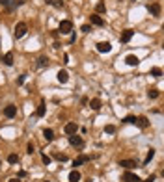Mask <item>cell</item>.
Listing matches in <instances>:
<instances>
[{
	"label": "cell",
	"instance_id": "4316f807",
	"mask_svg": "<svg viewBox=\"0 0 164 182\" xmlns=\"http://www.w3.org/2000/svg\"><path fill=\"white\" fill-rule=\"evenodd\" d=\"M54 158L60 162H67V154H54Z\"/></svg>",
	"mask_w": 164,
	"mask_h": 182
},
{
	"label": "cell",
	"instance_id": "f35d334b",
	"mask_svg": "<svg viewBox=\"0 0 164 182\" xmlns=\"http://www.w3.org/2000/svg\"><path fill=\"white\" fill-rule=\"evenodd\" d=\"M45 182H49V180H45Z\"/></svg>",
	"mask_w": 164,
	"mask_h": 182
},
{
	"label": "cell",
	"instance_id": "f546056e",
	"mask_svg": "<svg viewBox=\"0 0 164 182\" xmlns=\"http://www.w3.org/2000/svg\"><path fill=\"white\" fill-rule=\"evenodd\" d=\"M134 121H136V117H134V115H127V117L123 119V123H134Z\"/></svg>",
	"mask_w": 164,
	"mask_h": 182
},
{
	"label": "cell",
	"instance_id": "d590c367",
	"mask_svg": "<svg viewBox=\"0 0 164 182\" xmlns=\"http://www.w3.org/2000/svg\"><path fill=\"white\" fill-rule=\"evenodd\" d=\"M7 182H21L19 179H11V180H7Z\"/></svg>",
	"mask_w": 164,
	"mask_h": 182
},
{
	"label": "cell",
	"instance_id": "8992f818",
	"mask_svg": "<svg viewBox=\"0 0 164 182\" xmlns=\"http://www.w3.org/2000/svg\"><path fill=\"white\" fill-rule=\"evenodd\" d=\"M123 180H125V182H140V177L134 175V173H131V171H127V173L123 175Z\"/></svg>",
	"mask_w": 164,
	"mask_h": 182
},
{
	"label": "cell",
	"instance_id": "ac0fdd59",
	"mask_svg": "<svg viewBox=\"0 0 164 182\" xmlns=\"http://www.w3.org/2000/svg\"><path fill=\"white\" fill-rule=\"evenodd\" d=\"M147 9H149L153 15H161V6H159V4H149Z\"/></svg>",
	"mask_w": 164,
	"mask_h": 182
},
{
	"label": "cell",
	"instance_id": "cb8c5ba5",
	"mask_svg": "<svg viewBox=\"0 0 164 182\" xmlns=\"http://www.w3.org/2000/svg\"><path fill=\"white\" fill-rule=\"evenodd\" d=\"M7 162H9V164H17L19 156H17V154H9V156H7Z\"/></svg>",
	"mask_w": 164,
	"mask_h": 182
},
{
	"label": "cell",
	"instance_id": "4fadbf2b",
	"mask_svg": "<svg viewBox=\"0 0 164 182\" xmlns=\"http://www.w3.org/2000/svg\"><path fill=\"white\" fill-rule=\"evenodd\" d=\"M69 143L75 145V147H80V145H82V138L77 136V134H73V136H69Z\"/></svg>",
	"mask_w": 164,
	"mask_h": 182
},
{
	"label": "cell",
	"instance_id": "8fae6325",
	"mask_svg": "<svg viewBox=\"0 0 164 182\" xmlns=\"http://www.w3.org/2000/svg\"><path fill=\"white\" fill-rule=\"evenodd\" d=\"M132 35H134V32H132V30H125L119 39H121V43H129L132 39Z\"/></svg>",
	"mask_w": 164,
	"mask_h": 182
},
{
	"label": "cell",
	"instance_id": "9a60e30c",
	"mask_svg": "<svg viewBox=\"0 0 164 182\" xmlns=\"http://www.w3.org/2000/svg\"><path fill=\"white\" fill-rule=\"evenodd\" d=\"M119 165L125 167V169H134L136 167V162L134 160H121V162H119Z\"/></svg>",
	"mask_w": 164,
	"mask_h": 182
},
{
	"label": "cell",
	"instance_id": "d6a6232c",
	"mask_svg": "<svg viewBox=\"0 0 164 182\" xmlns=\"http://www.w3.org/2000/svg\"><path fill=\"white\" fill-rule=\"evenodd\" d=\"M80 30H82V32H86V34H88V32H89V30H91V26H88V24H84V26H82V28H80Z\"/></svg>",
	"mask_w": 164,
	"mask_h": 182
},
{
	"label": "cell",
	"instance_id": "7c38bea8",
	"mask_svg": "<svg viewBox=\"0 0 164 182\" xmlns=\"http://www.w3.org/2000/svg\"><path fill=\"white\" fill-rule=\"evenodd\" d=\"M89 21H91V24H95V26H104V21L97 13H93L91 17H89Z\"/></svg>",
	"mask_w": 164,
	"mask_h": 182
},
{
	"label": "cell",
	"instance_id": "1f68e13d",
	"mask_svg": "<svg viewBox=\"0 0 164 182\" xmlns=\"http://www.w3.org/2000/svg\"><path fill=\"white\" fill-rule=\"evenodd\" d=\"M43 164H45V165H49V164H50V156H47V154H43Z\"/></svg>",
	"mask_w": 164,
	"mask_h": 182
},
{
	"label": "cell",
	"instance_id": "277c9868",
	"mask_svg": "<svg viewBox=\"0 0 164 182\" xmlns=\"http://www.w3.org/2000/svg\"><path fill=\"white\" fill-rule=\"evenodd\" d=\"M4 115H6L7 119H13V117L17 115V106H13V104L6 106V108H4Z\"/></svg>",
	"mask_w": 164,
	"mask_h": 182
},
{
	"label": "cell",
	"instance_id": "ffe728a7",
	"mask_svg": "<svg viewBox=\"0 0 164 182\" xmlns=\"http://www.w3.org/2000/svg\"><path fill=\"white\" fill-rule=\"evenodd\" d=\"M79 180H80V173L77 171V169L69 173V182H79Z\"/></svg>",
	"mask_w": 164,
	"mask_h": 182
},
{
	"label": "cell",
	"instance_id": "52a82bcc",
	"mask_svg": "<svg viewBox=\"0 0 164 182\" xmlns=\"http://www.w3.org/2000/svg\"><path fill=\"white\" fill-rule=\"evenodd\" d=\"M136 125L140 126V128H147V126H149V121H147V117L146 115H140V117H136Z\"/></svg>",
	"mask_w": 164,
	"mask_h": 182
},
{
	"label": "cell",
	"instance_id": "ba28073f",
	"mask_svg": "<svg viewBox=\"0 0 164 182\" xmlns=\"http://www.w3.org/2000/svg\"><path fill=\"white\" fill-rule=\"evenodd\" d=\"M125 63L131 65V67H134V65H138V63H140V60H138V56H134V54H129V56L125 58Z\"/></svg>",
	"mask_w": 164,
	"mask_h": 182
},
{
	"label": "cell",
	"instance_id": "83f0119b",
	"mask_svg": "<svg viewBox=\"0 0 164 182\" xmlns=\"http://www.w3.org/2000/svg\"><path fill=\"white\" fill-rule=\"evenodd\" d=\"M151 74H153V76H161V74H162V71L159 69V67H153V69H151Z\"/></svg>",
	"mask_w": 164,
	"mask_h": 182
},
{
	"label": "cell",
	"instance_id": "f1b7e54d",
	"mask_svg": "<svg viewBox=\"0 0 164 182\" xmlns=\"http://www.w3.org/2000/svg\"><path fill=\"white\" fill-rule=\"evenodd\" d=\"M95 9H97V13H103V11L106 9V7H104V4H103V2H99V4H97V7H95Z\"/></svg>",
	"mask_w": 164,
	"mask_h": 182
},
{
	"label": "cell",
	"instance_id": "836d02e7",
	"mask_svg": "<svg viewBox=\"0 0 164 182\" xmlns=\"http://www.w3.org/2000/svg\"><path fill=\"white\" fill-rule=\"evenodd\" d=\"M155 179H157V177H155V175H151V177H147V179H146V180H142V182H153Z\"/></svg>",
	"mask_w": 164,
	"mask_h": 182
},
{
	"label": "cell",
	"instance_id": "e575fe53",
	"mask_svg": "<svg viewBox=\"0 0 164 182\" xmlns=\"http://www.w3.org/2000/svg\"><path fill=\"white\" fill-rule=\"evenodd\" d=\"M28 154H34V145L28 143Z\"/></svg>",
	"mask_w": 164,
	"mask_h": 182
},
{
	"label": "cell",
	"instance_id": "5bb4252c",
	"mask_svg": "<svg viewBox=\"0 0 164 182\" xmlns=\"http://www.w3.org/2000/svg\"><path fill=\"white\" fill-rule=\"evenodd\" d=\"M86 162H89V156H86V154H82V156L75 158V162H73V165H75V167H79V165L86 164Z\"/></svg>",
	"mask_w": 164,
	"mask_h": 182
},
{
	"label": "cell",
	"instance_id": "8d00e7d4",
	"mask_svg": "<svg viewBox=\"0 0 164 182\" xmlns=\"http://www.w3.org/2000/svg\"><path fill=\"white\" fill-rule=\"evenodd\" d=\"M45 2H47V4H52V2H54V0H45Z\"/></svg>",
	"mask_w": 164,
	"mask_h": 182
},
{
	"label": "cell",
	"instance_id": "3957f363",
	"mask_svg": "<svg viewBox=\"0 0 164 182\" xmlns=\"http://www.w3.org/2000/svg\"><path fill=\"white\" fill-rule=\"evenodd\" d=\"M112 50V45L108 41H101V43H97V52H101V54H108Z\"/></svg>",
	"mask_w": 164,
	"mask_h": 182
},
{
	"label": "cell",
	"instance_id": "74e56055",
	"mask_svg": "<svg viewBox=\"0 0 164 182\" xmlns=\"http://www.w3.org/2000/svg\"><path fill=\"white\" fill-rule=\"evenodd\" d=\"M0 165H2V158H0Z\"/></svg>",
	"mask_w": 164,
	"mask_h": 182
},
{
	"label": "cell",
	"instance_id": "44dd1931",
	"mask_svg": "<svg viewBox=\"0 0 164 182\" xmlns=\"http://www.w3.org/2000/svg\"><path fill=\"white\" fill-rule=\"evenodd\" d=\"M153 156H155V149H149V151H147L146 160H144V165H147V164H149V162L153 160ZM144 165H142V167H144Z\"/></svg>",
	"mask_w": 164,
	"mask_h": 182
},
{
	"label": "cell",
	"instance_id": "e0dca14e",
	"mask_svg": "<svg viewBox=\"0 0 164 182\" xmlns=\"http://www.w3.org/2000/svg\"><path fill=\"white\" fill-rule=\"evenodd\" d=\"M89 108L91 110H101V98H91V100H89Z\"/></svg>",
	"mask_w": 164,
	"mask_h": 182
},
{
	"label": "cell",
	"instance_id": "603a6c76",
	"mask_svg": "<svg viewBox=\"0 0 164 182\" xmlns=\"http://www.w3.org/2000/svg\"><path fill=\"white\" fill-rule=\"evenodd\" d=\"M147 97L149 98H157L159 97V89H149L147 91Z\"/></svg>",
	"mask_w": 164,
	"mask_h": 182
},
{
	"label": "cell",
	"instance_id": "7a4b0ae2",
	"mask_svg": "<svg viewBox=\"0 0 164 182\" xmlns=\"http://www.w3.org/2000/svg\"><path fill=\"white\" fill-rule=\"evenodd\" d=\"M58 32H60V34H71L73 32V22L71 21H62L60 26H58Z\"/></svg>",
	"mask_w": 164,
	"mask_h": 182
},
{
	"label": "cell",
	"instance_id": "7402d4cb",
	"mask_svg": "<svg viewBox=\"0 0 164 182\" xmlns=\"http://www.w3.org/2000/svg\"><path fill=\"white\" fill-rule=\"evenodd\" d=\"M37 61H39V63H37L39 67H47V65H49V58H45V56H41Z\"/></svg>",
	"mask_w": 164,
	"mask_h": 182
},
{
	"label": "cell",
	"instance_id": "2e32d148",
	"mask_svg": "<svg viewBox=\"0 0 164 182\" xmlns=\"http://www.w3.org/2000/svg\"><path fill=\"white\" fill-rule=\"evenodd\" d=\"M2 61H4V65H13V52H6L4 54V58H2Z\"/></svg>",
	"mask_w": 164,
	"mask_h": 182
},
{
	"label": "cell",
	"instance_id": "30bf717a",
	"mask_svg": "<svg viewBox=\"0 0 164 182\" xmlns=\"http://www.w3.org/2000/svg\"><path fill=\"white\" fill-rule=\"evenodd\" d=\"M56 76H58V82H60V84H65V82L69 80V73L67 71H58Z\"/></svg>",
	"mask_w": 164,
	"mask_h": 182
},
{
	"label": "cell",
	"instance_id": "9c48e42d",
	"mask_svg": "<svg viewBox=\"0 0 164 182\" xmlns=\"http://www.w3.org/2000/svg\"><path fill=\"white\" fill-rule=\"evenodd\" d=\"M0 4H2V6L6 7L7 11H13L15 7H17V4H15V0H0Z\"/></svg>",
	"mask_w": 164,
	"mask_h": 182
},
{
	"label": "cell",
	"instance_id": "5b68a950",
	"mask_svg": "<svg viewBox=\"0 0 164 182\" xmlns=\"http://www.w3.org/2000/svg\"><path fill=\"white\" fill-rule=\"evenodd\" d=\"M77 130H79L77 123H67V125L64 126V132L67 134V136H73V134H77Z\"/></svg>",
	"mask_w": 164,
	"mask_h": 182
},
{
	"label": "cell",
	"instance_id": "d4e9b609",
	"mask_svg": "<svg viewBox=\"0 0 164 182\" xmlns=\"http://www.w3.org/2000/svg\"><path fill=\"white\" fill-rule=\"evenodd\" d=\"M104 132H106V134H114L116 132V126L114 125H106V126H104Z\"/></svg>",
	"mask_w": 164,
	"mask_h": 182
},
{
	"label": "cell",
	"instance_id": "484cf974",
	"mask_svg": "<svg viewBox=\"0 0 164 182\" xmlns=\"http://www.w3.org/2000/svg\"><path fill=\"white\" fill-rule=\"evenodd\" d=\"M37 115H39V117L45 115V104H43V102L39 104V108H37Z\"/></svg>",
	"mask_w": 164,
	"mask_h": 182
},
{
	"label": "cell",
	"instance_id": "6da1fadb",
	"mask_svg": "<svg viewBox=\"0 0 164 182\" xmlns=\"http://www.w3.org/2000/svg\"><path fill=\"white\" fill-rule=\"evenodd\" d=\"M26 32H28V26H26V22H17V26H15V37H17V39L24 37Z\"/></svg>",
	"mask_w": 164,
	"mask_h": 182
},
{
	"label": "cell",
	"instance_id": "4dcf8cb0",
	"mask_svg": "<svg viewBox=\"0 0 164 182\" xmlns=\"http://www.w3.org/2000/svg\"><path fill=\"white\" fill-rule=\"evenodd\" d=\"M24 78H26V74L19 76V78H17V86H22V84H24Z\"/></svg>",
	"mask_w": 164,
	"mask_h": 182
},
{
	"label": "cell",
	"instance_id": "d6986e66",
	"mask_svg": "<svg viewBox=\"0 0 164 182\" xmlns=\"http://www.w3.org/2000/svg\"><path fill=\"white\" fill-rule=\"evenodd\" d=\"M43 138H45L47 141H52L54 140V132L50 128H45V130H43Z\"/></svg>",
	"mask_w": 164,
	"mask_h": 182
}]
</instances>
